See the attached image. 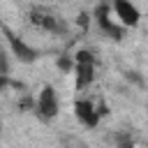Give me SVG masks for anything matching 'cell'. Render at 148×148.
<instances>
[{"instance_id": "6da1fadb", "label": "cell", "mask_w": 148, "mask_h": 148, "mask_svg": "<svg viewBox=\"0 0 148 148\" xmlns=\"http://www.w3.org/2000/svg\"><path fill=\"white\" fill-rule=\"evenodd\" d=\"M92 21H95L97 30H99L106 39H111V42H123V37H125V28L118 23L111 2H99V5L92 9Z\"/></svg>"}, {"instance_id": "7a4b0ae2", "label": "cell", "mask_w": 148, "mask_h": 148, "mask_svg": "<svg viewBox=\"0 0 148 148\" xmlns=\"http://www.w3.org/2000/svg\"><path fill=\"white\" fill-rule=\"evenodd\" d=\"M28 21H30V25H35L37 30H44L49 35H56V37H67L69 35V23L60 14L46 12L42 7H32L30 14H28Z\"/></svg>"}, {"instance_id": "3957f363", "label": "cell", "mask_w": 148, "mask_h": 148, "mask_svg": "<svg viewBox=\"0 0 148 148\" xmlns=\"http://www.w3.org/2000/svg\"><path fill=\"white\" fill-rule=\"evenodd\" d=\"M2 35H5V44H7V51L14 56V60L16 62H21V65H32V62H37L39 60V49H35V46H30L23 37H18L9 25H2Z\"/></svg>"}, {"instance_id": "277c9868", "label": "cell", "mask_w": 148, "mask_h": 148, "mask_svg": "<svg viewBox=\"0 0 148 148\" xmlns=\"http://www.w3.org/2000/svg\"><path fill=\"white\" fill-rule=\"evenodd\" d=\"M35 113L44 123H51V120L58 118V113H60V99H58V92H56V88L51 83L42 86V90L37 92V97H35Z\"/></svg>"}, {"instance_id": "5b68a950", "label": "cell", "mask_w": 148, "mask_h": 148, "mask_svg": "<svg viewBox=\"0 0 148 148\" xmlns=\"http://www.w3.org/2000/svg\"><path fill=\"white\" fill-rule=\"evenodd\" d=\"M74 116L88 130H95L102 123V116L97 111V99H90V97H79L74 102Z\"/></svg>"}, {"instance_id": "8992f818", "label": "cell", "mask_w": 148, "mask_h": 148, "mask_svg": "<svg viewBox=\"0 0 148 148\" xmlns=\"http://www.w3.org/2000/svg\"><path fill=\"white\" fill-rule=\"evenodd\" d=\"M111 7L123 28H136L141 23V12L132 0H111Z\"/></svg>"}, {"instance_id": "52a82bcc", "label": "cell", "mask_w": 148, "mask_h": 148, "mask_svg": "<svg viewBox=\"0 0 148 148\" xmlns=\"http://www.w3.org/2000/svg\"><path fill=\"white\" fill-rule=\"evenodd\" d=\"M97 79V65L95 62H76V69H74V88L79 92L88 90Z\"/></svg>"}, {"instance_id": "ba28073f", "label": "cell", "mask_w": 148, "mask_h": 148, "mask_svg": "<svg viewBox=\"0 0 148 148\" xmlns=\"http://www.w3.org/2000/svg\"><path fill=\"white\" fill-rule=\"evenodd\" d=\"M56 69L62 72V74H74V69H76L74 53H60V56H56Z\"/></svg>"}, {"instance_id": "9c48e42d", "label": "cell", "mask_w": 148, "mask_h": 148, "mask_svg": "<svg viewBox=\"0 0 148 148\" xmlns=\"http://www.w3.org/2000/svg\"><path fill=\"white\" fill-rule=\"evenodd\" d=\"M113 148H134V136L130 130H118L113 132Z\"/></svg>"}, {"instance_id": "30bf717a", "label": "cell", "mask_w": 148, "mask_h": 148, "mask_svg": "<svg viewBox=\"0 0 148 148\" xmlns=\"http://www.w3.org/2000/svg\"><path fill=\"white\" fill-rule=\"evenodd\" d=\"M74 60L76 62H95L97 65V56H95V51H90V49H76L74 51Z\"/></svg>"}, {"instance_id": "8fae6325", "label": "cell", "mask_w": 148, "mask_h": 148, "mask_svg": "<svg viewBox=\"0 0 148 148\" xmlns=\"http://www.w3.org/2000/svg\"><path fill=\"white\" fill-rule=\"evenodd\" d=\"M90 23H92V14H90V12H81V14L74 18V25H79L83 32L90 28Z\"/></svg>"}, {"instance_id": "7c38bea8", "label": "cell", "mask_w": 148, "mask_h": 148, "mask_svg": "<svg viewBox=\"0 0 148 148\" xmlns=\"http://www.w3.org/2000/svg\"><path fill=\"white\" fill-rule=\"evenodd\" d=\"M125 79H127V81H132V83H136V86H143L141 74H139V72H134V69H125Z\"/></svg>"}]
</instances>
